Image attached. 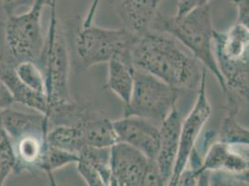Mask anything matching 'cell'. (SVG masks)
<instances>
[{
  "label": "cell",
  "mask_w": 249,
  "mask_h": 186,
  "mask_svg": "<svg viewBox=\"0 0 249 186\" xmlns=\"http://www.w3.org/2000/svg\"><path fill=\"white\" fill-rule=\"evenodd\" d=\"M77 160H78V155L71 152L62 150L60 148L54 147L49 144L46 154L44 155V158L42 161L40 170L44 171L47 175L49 176L51 182L52 184H54L55 182L52 178L53 172L65 166L76 164Z\"/></svg>",
  "instance_id": "20"
},
{
  "label": "cell",
  "mask_w": 249,
  "mask_h": 186,
  "mask_svg": "<svg viewBox=\"0 0 249 186\" xmlns=\"http://www.w3.org/2000/svg\"><path fill=\"white\" fill-rule=\"evenodd\" d=\"M1 24H2V23H1V22H0V25H1Z\"/></svg>",
  "instance_id": "28"
},
{
  "label": "cell",
  "mask_w": 249,
  "mask_h": 186,
  "mask_svg": "<svg viewBox=\"0 0 249 186\" xmlns=\"http://www.w3.org/2000/svg\"><path fill=\"white\" fill-rule=\"evenodd\" d=\"M156 164L135 147L118 142L111 147L112 186H145L147 176Z\"/></svg>",
  "instance_id": "9"
},
{
  "label": "cell",
  "mask_w": 249,
  "mask_h": 186,
  "mask_svg": "<svg viewBox=\"0 0 249 186\" xmlns=\"http://www.w3.org/2000/svg\"><path fill=\"white\" fill-rule=\"evenodd\" d=\"M181 90L136 69L135 83L124 115H135L160 125L175 108Z\"/></svg>",
  "instance_id": "6"
},
{
  "label": "cell",
  "mask_w": 249,
  "mask_h": 186,
  "mask_svg": "<svg viewBox=\"0 0 249 186\" xmlns=\"http://www.w3.org/2000/svg\"><path fill=\"white\" fill-rule=\"evenodd\" d=\"M78 126L83 131L87 146L109 148L119 142L114 121L97 110Z\"/></svg>",
  "instance_id": "17"
},
{
  "label": "cell",
  "mask_w": 249,
  "mask_h": 186,
  "mask_svg": "<svg viewBox=\"0 0 249 186\" xmlns=\"http://www.w3.org/2000/svg\"><path fill=\"white\" fill-rule=\"evenodd\" d=\"M161 0H114L123 28L137 37L152 31Z\"/></svg>",
  "instance_id": "13"
},
{
  "label": "cell",
  "mask_w": 249,
  "mask_h": 186,
  "mask_svg": "<svg viewBox=\"0 0 249 186\" xmlns=\"http://www.w3.org/2000/svg\"><path fill=\"white\" fill-rule=\"evenodd\" d=\"M119 142L135 147L149 158L156 160L159 149V125L135 115H124L114 121Z\"/></svg>",
  "instance_id": "10"
},
{
  "label": "cell",
  "mask_w": 249,
  "mask_h": 186,
  "mask_svg": "<svg viewBox=\"0 0 249 186\" xmlns=\"http://www.w3.org/2000/svg\"><path fill=\"white\" fill-rule=\"evenodd\" d=\"M181 123V115L176 107L159 125V149L156 162L165 186H168L176 164Z\"/></svg>",
  "instance_id": "12"
},
{
  "label": "cell",
  "mask_w": 249,
  "mask_h": 186,
  "mask_svg": "<svg viewBox=\"0 0 249 186\" xmlns=\"http://www.w3.org/2000/svg\"><path fill=\"white\" fill-rule=\"evenodd\" d=\"M39 62H43L49 109L52 105L73 100L69 91V52L64 35L59 27L56 10H52L45 49Z\"/></svg>",
  "instance_id": "5"
},
{
  "label": "cell",
  "mask_w": 249,
  "mask_h": 186,
  "mask_svg": "<svg viewBox=\"0 0 249 186\" xmlns=\"http://www.w3.org/2000/svg\"><path fill=\"white\" fill-rule=\"evenodd\" d=\"M50 129V126L46 125L24 130L11 138L16 155L15 173L40 170L49 145L48 133Z\"/></svg>",
  "instance_id": "11"
},
{
  "label": "cell",
  "mask_w": 249,
  "mask_h": 186,
  "mask_svg": "<svg viewBox=\"0 0 249 186\" xmlns=\"http://www.w3.org/2000/svg\"><path fill=\"white\" fill-rule=\"evenodd\" d=\"M157 31L165 32L189 49L194 57L212 73L225 95L227 87L218 69L214 53V28L208 5L196 9L184 16L164 17L160 14L154 23Z\"/></svg>",
  "instance_id": "2"
},
{
  "label": "cell",
  "mask_w": 249,
  "mask_h": 186,
  "mask_svg": "<svg viewBox=\"0 0 249 186\" xmlns=\"http://www.w3.org/2000/svg\"><path fill=\"white\" fill-rule=\"evenodd\" d=\"M131 57L137 70L151 74L177 89L199 87L202 72H199L196 58L162 32L152 30L138 37L131 49Z\"/></svg>",
  "instance_id": "1"
},
{
  "label": "cell",
  "mask_w": 249,
  "mask_h": 186,
  "mask_svg": "<svg viewBox=\"0 0 249 186\" xmlns=\"http://www.w3.org/2000/svg\"><path fill=\"white\" fill-rule=\"evenodd\" d=\"M239 103L235 96L231 95L227 97L226 113L220 128L219 141L230 145H246L249 147V130L239 124L236 118Z\"/></svg>",
  "instance_id": "18"
},
{
  "label": "cell",
  "mask_w": 249,
  "mask_h": 186,
  "mask_svg": "<svg viewBox=\"0 0 249 186\" xmlns=\"http://www.w3.org/2000/svg\"><path fill=\"white\" fill-rule=\"evenodd\" d=\"M101 0H93L91 3V6L89 8V10L88 11L87 15L84 18L83 22H82V26L81 27H89L90 25L93 24V19L97 12V9L99 7V3Z\"/></svg>",
  "instance_id": "26"
},
{
  "label": "cell",
  "mask_w": 249,
  "mask_h": 186,
  "mask_svg": "<svg viewBox=\"0 0 249 186\" xmlns=\"http://www.w3.org/2000/svg\"><path fill=\"white\" fill-rule=\"evenodd\" d=\"M48 142L54 147L77 155L87 147L83 131L79 126L59 125L52 127L48 133Z\"/></svg>",
  "instance_id": "19"
},
{
  "label": "cell",
  "mask_w": 249,
  "mask_h": 186,
  "mask_svg": "<svg viewBox=\"0 0 249 186\" xmlns=\"http://www.w3.org/2000/svg\"><path fill=\"white\" fill-rule=\"evenodd\" d=\"M137 38L124 28L107 29L92 24L77 32L75 52L84 68H89L116 57H131Z\"/></svg>",
  "instance_id": "7"
},
{
  "label": "cell",
  "mask_w": 249,
  "mask_h": 186,
  "mask_svg": "<svg viewBox=\"0 0 249 186\" xmlns=\"http://www.w3.org/2000/svg\"><path fill=\"white\" fill-rule=\"evenodd\" d=\"M15 72L21 82L33 92L46 94L44 74L33 61H21L15 64Z\"/></svg>",
  "instance_id": "22"
},
{
  "label": "cell",
  "mask_w": 249,
  "mask_h": 186,
  "mask_svg": "<svg viewBox=\"0 0 249 186\" xmlns=\"http://www.w3.org/2000/svg\"><path fill=\"white\" fill-rule=\"evenodd\" d=\"M210 0H179L178 3L176 16L180 17L189 12L208 5Z\"/></svg>",
  "instance_id": "24"
},
{
  "label": "cell",
  "mask_w": 249,
  "mask_h": 186,
  "mask_svg": "<svg viewBox=\"0 0 249 186\" xmlns=\"http://www.w3.org/2000/svg\"><path fill=\"white\" fill-rule=\"evenodd\" d=\"M237 8V23L249 31V0H234Z\"/></svg>",
  "instance_id": "25"
},
{
  "label": "cell",
  "mask_w": 249,
  "mask_h": 186,
  "mask_svg": "<svg viewBox=\"0 0 249 186\" xmlns=\"http://www.w3.org/2000/svg\"><path fill=\"white\" fill-rule=\"evenodd\" d=\"M15 167L16 155L14 145L0 117V186H3L9 176L14 172Z\"/></svg>",
  "instance_id": "21"
},
{
  "label": "cell",
  "mask_w": 249,
  "mask_h": 186,
  "mask_svg": "<svg viewBox=\"0 0 249 186\" xmlns=\"http://www.w3.org/2000/svg\"><path fill=\"white\" fill-rule=\"evenodd\" d=\"M242 147H243L244 153H245V155L247 156V159H248V168H247L246 172L243 175L239 177L237 181L241 182V183H246V184H249V149L247 148L246 145H242Z\"/></svg>",
  "instance_id": "27"
},
{
  "label": "cell",
  "mask_w": 249,
  "mask_h": 186,
  "mask_svg": "<svg viewBox=\"0 0 249 186\" xmlns=\"http://www.w3.org/2000/svg\"><path fill=\"white\" fill-rule=\"evenodd\" d=\"M15 62L8 52L0 54V80L6 86L15 103L48 115L49 103L46 94L33 92L21 82L15 72Z\"/></svg>",
  "instance_id": "14"
},
{
  "label": "cell",
  "mask_w": 249,
  "mask_h": 186,
  "mask_svg": "<svg viewBox=\"0 0 249 186\" xmlns=\"http://www.w3.org/2000/svg\"><path fill=\"white\" fill-rule=\"evenodd\" d=\"M211 114V106L207 93V68H203L202 76L198 87L197 98L191 112L182 120L179 138V148L176 164L168 186H177L178 180L189 163L193 151L203 128Z\"/></svg>",
  "instance_id": "8"
},
{
  "label": "cell",
  "mask_w": 249,
  "mask_h": 186,
  "mask_svg": "<svg viewBox=\"0 0 249 186\" xmlns=\"http://www.w3.org/2000/svg\"><path fill=\"white\" fill-rule=\"evenodd\" d=\"M53 0H36L27 11L8 17L5 23V40L8 53L15 62L41 59L46 37L42 29L43 10Z\"/></svg>",
  "instance_id": "4"
},
{
  "label": "cell",
  "mask_w": 249,
  "mask_h": 186,
  "mask_svg": "<svg viewBox=\"0 0 249 186\" xmlns=\"http://www.w3.org/2000/svg\"><path fill=\"white\" fill-rule=\"evenodd\" d=\"M214 53L228 90L249 106V31L235 22L227 31H214Z\"/></svg>",
  "instance_id": "3"
},
{
  "label": "cell",
  "mask_w": 249,
  "mask_h": 186,
  "mask_svg": "<svg viewBox=\"0 0 249 186\" xmlns=\"http://www.w3.org/2000/svg\"><path fill=\"white\" fill-rule=\"evenodd\" d=\"M76 167L88 186H112L111 147H85L78 155Z\"/></svg>",
  "instance_id": "15"
},
{
  "label": "cell",
  "mask_w": 249,
  "mask_h": 186,
  "mask_svg": "<svg viewBox=\"0 0 249 186\" xmlns=\"http://www.w3.org/2000/svg\"><path fill=\"white\" fill-rule=\"evenodd\" d=\"M108 63V76L105 87L114 93L124 105L129 103L134 83L136 68L132 57H116Z\"/></svg>",
  "instance_id": "16"
},
{
  "label": "cell",
  "mask_w": 249,
  "mask_h": 186,
  "mask_svg": "<svg viewBox=\"0 0 249 186\" xmlns=\"http://www.w3.org/2000/svg\"><path fill=\"white\" fill-rule=\"evenodd\" d=\"M36 0H1L3 10L7 17L20 14L19 11L23 9H30Z\"/></svg>",
  "instance_id": "23"
}]
</instances>
